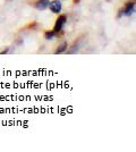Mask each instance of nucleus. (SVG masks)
<instances>
[{
  "mask_svg": "<svg viewBox=\"0 0 136 152\" xmlns=\"http://www.w3.org/2000/svg\"><path fill=\"white\" fill-rule=\"evenodd\" d=\"M49 8L53 14H60L61 9H63V4L60 0H52L49 2Z\"/></svg>",
  "mask_w": 136,
  "mask_h": 152,
  "instance_id": "nucleus-3",
  "label": "nucleus"
},
{
  "mask_svg": "<svg viewBox=\"0 0 136 152\" xmlns=\"http://www.w3.org/2000/svg\"><path fill=\"white\" fill-rule=\"evenodd\" d=\"M49 2H50V0H38L35 4V8L38 10H45L49 6Z\"/></svg>",
  "mask_w": 136,
  "mask_h": 152,
  "instance_id": "nucleus-4",
  "label": "nucleus"
},
{
  "mask_svg": "<svg viewBox=\"0 0 136 152\" xmlns=\"http://www.w3.org/2000/svg\"><path fill=\"white\" fill-rule=\"evenodd\" d=\"M56 32L55 31H49V32H45L44 34V39H47V40H52V39L56 37Z\"/></svg>",
  "mask_w": 136,
  "mask_h": 152,
  "instance_id": "nucleus-6",
  "label": "nucleus"
},
{
  "mask_svg": "<svg viewBox=\"0 0 136 152\" xmlns=\"http://www.w3.org/2000/svg\"><path fill=\"white\" fill-rule=\"evenodd\" d=\"M67 48H68V45H67V42H63L61 45H58V48H57V50H56V55H59V53H64V52L67 50Z\"/></svg>",
  "mask_w": 136,
  "mask_h": 152,
  "instance_id": "nucleus-5",
  "label": "nucleus"
},
{
  "mask_svg": "<svg viewBox=\"0 0 136 152\" xmlns=\"http://www.w3.org/2000/svg\"><path fill=\"white\" fill-rule=\"evenodd\" d=\"M66 22H67V16L66 15H59V17L56 20V24H55V27H53V31L56 33L63 31L64 26H65Z\"/></svg>",
  "mask_w": 136,
  "mask_h": 152,
  "instance_id": "nucleus-1",
  "label": "nucleus"
},
{
  "mask_svg": "<svg viewBox=\"0 0 136 152\" xmlns=\"http://www.w3.org/2000/svg\"><path fill=\"white\" fill-rule=\"evenodd\" d=\"M134 12H135V0H130L125 5L124 9L121 10V14L126 16H130L132 14H134Z\"/></svg>",
  "mask_w": 136,
  "mask_h": 152,
  "instance_id": "nucleus-2",
  "label": "nucleus"
}]
</instances>
